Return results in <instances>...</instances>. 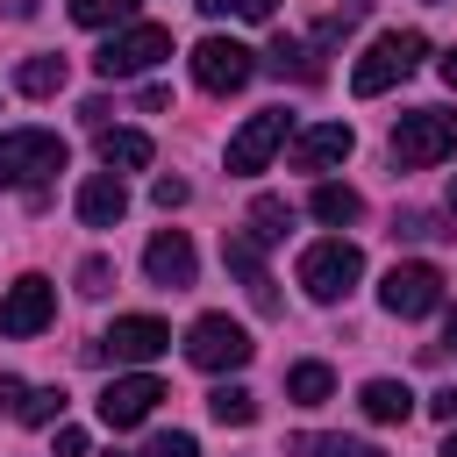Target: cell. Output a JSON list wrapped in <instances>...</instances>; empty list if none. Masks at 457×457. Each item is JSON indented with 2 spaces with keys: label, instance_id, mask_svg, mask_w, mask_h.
Masks as SVG:
<instances>
[{
  "label": "cell",
  "instance_id": "32",
  "mask_svg": "<svg viewBox=\"0 0 457 457\" xmlns=\"http://www.w3.org/2000/svg\"><path fill=\"white\" fill-rule=\"evenodd\" d=\"M186 193H193L186 179H157V186H150V200H157L164 214H171V207H186Z\"/></svg>",
  "mask_w": 457,
  "mask_h": 457
},
{
  "label": "cell",
  "instance_id": "31",
  "mask_svg": "<svg viewBox=\"0 0 457 457\" xmlns=\"http://www.w3.org/2000/svg\"><path fill=\"white\" fill-rule=\"evenodd\" d=\"M207 14H243V21H271V7L278 0H200Z\"/></svg>",
  "mask_w": 457,
  "mask_h": 457
},
{
  "label": "cell",
  "instance_id": "12",
  "mask_svg": "<svg viewBox=\"0 0 457 457\" xmlns=\"http://www.w3.org/2000/svg\"><path fill=\"white\" fill-rule=\"evenodd\" d=\"M221 257H228V271L243 278L250 307H257V314H278V286H271V271H264V250H257V236H250V228H228V236H221Z\"/></svg>",
  "mask_w": 457,
  "mask_h": 457
},
{
  "label": "cell",
  "instance_id": "33",
  "mask_svg": "<svg viewBox=\"0 0 457 457\" xmlns=\"http://www.w3.org/2000/svg\"><path fill=\"white\" fill-rule=\"evenodd\" d=\"M21 400H29V386L21 378H0V414H21Z\"/></svg>",
  "mask_w": 457,
  "mask_h": 457
},
{
  "label": "cell",
  "instance_id": "18",
  "mask_svg": "<svg viewBox=\"0 0 457 457\" xmlns=\"http://www.w3.org/2000/svg\"><path fill=\"white\" fill-rule=\"evenodd\" d=\"M357 407H364L371 421H386V428H393V421H407V414H414V393H407L400 378H364Z\"/></svg>",
  "mask_w": 457,
  "mask_h": 457
},
{
  "label": "cell",
  "instance_id": "11",
  "mask_svg": "<svg viewBox=\"0 0 457 457\" xmlns=\"http://www.w3.org/2000/svg\"><path fill=\"white\" fill-rule=\"evenodd\" d=\"M286 136H293V114H286V107L250 114V121L236 129V143H228V171H243V179H250V171H264V164H271V150H278Z\"/></svg>",
  "mask_w": 457,
  "mask_h": 457
},
{
  "label": "cell",
  "instance_id": "28",
  "mask_svg": "<svg viewBox=\"0 0 457 457\" xmlns=\"http://www.w3.org/2000/svg\"><path fill=\"white\" fill-rule=\"evenodd\" d=\"M393 236H407V243H428V236H450L436 214H421V207H407V214H393Z\"/></svg>",
  "mask_w": 457,
  "mask_h": 457
},
{
  "label": "cell",
  "instance_id": "24",
  "mask_svg": "<svg viewBox=\"0 0 457 457\" xmlns=\"http://www.w3.org/2000/svg\"><path fill=\"white\" fill-rule=\"evenodd\" d=\"M71 21L79 29H121V21H136V0H71Z\"/></svg>",
  "mask_w": 457,
  "mask_h": 457
},
{
  "label": "cell",
  "instance_id": "1",
  "mask_svg": "<svg viewBox=\"0 0 457 457\" xmlns=\"http://www.w3.org/2000/svg\"><path fill=\"white\" fill-rule=\"evenodd\" d=\"M443 157H457V114L450 107H414L393 121V164L400 171H428Z\"/></svg>",
  "mask_w": 457,
  "mask_h": 457
},
{
  "label": "cell",
  "instance_id": "5",
  "mask_svg": "<svg viewBox=\"0 0 457 457\" xmlns=\"http://www.w3.org/2000/svg\"><path fill=\"white\" fill-rule=\"evenodd\" d=\"M157 57H171V29H157V21H129L121 36L100 43L93 71H100V79H136V71H150Z\"/></svg>",
  "mask_w": 457,
  "mask_h": 457
},
{
  "label": "cell",
  "instance_id": "23",
  "mask_svg": "<svg viewBox=\"0 0 457 457\" xmlns=\"http://www.w3.org/2000/svg\"><path fill=\"white\" fill-rule=\"evenodd\" d=\"M207 414H214L221 428H250V421H257V400H250L243 386H214V393H207Z\"/></svg>",
  "mask_w": 457,
  "mask_h": 457
},
{
  "label": "cell",
  "instance_id": "7",
  "mask_svg": "<svg viewBox=\"0 0 457 457\" xmlns=\"http://www.w3.org/2000/svg\"><path fill=\"white\" fill-rule=\"evenodd\" d=\"M250 71H257V57H250L236 36H200V43H193V79H200V93H243Z\"/></svg>",
  "mask_w": 457,
  "mask_h": 457
},
{
  "label": "cell",
  "instance_id": "27",
  "mask_svg": "<svg viewBox=\"0 0 457 457\" xmlns=\"http://www.w3.org/2000/svg\"><path fill=\"white\" fill-rule=\"evenodd\" d=\"M64 414V386H29V400H21V414L14 421H29V428H50Z\"/></svg>",
  "mask_w": 457,
  "mask_h": 457
},
{
  "label": "cell",
  "instance_id": "29",
  "mask_svg": "<svg viewBox=\"0 0 457 457\" xmlns=\"http://www.w3.org/2000/svg\"><path fill=\"white\" fill-rule=\"evenodd\" d=\"M107 286H114V264H107V257H86V264H79V293H86V300H100Z\"/></svg>",
  "mask_w": 457,
  "mask_h": 457
},
{
  "label": "cell",
  "instance_id": "26",
  "mask_svg": "<svg viewBox=\"0 0 457 457\" xmlns=\"http://www.w3.org/2000/svg\"><path fill=\"white\" fill-rule=\"evenodd\" d=\"M250 221H257V228H250L257 243H286V228H293V207H286L278 193H264V200L250 207Z\"/></svg>",
  "mask_w": 457,
  "mask_h": 457
},
{
  "label": "cell",
  "instance_id": "36",
  "mask_svg": "<svg viewBox=\"0 0 457 457\" xmlns=\"http://www.w3.org/2000/svg\"><path fill=\"white\" fill-rule=\"evenodd\" d=\"M443 86H450V93H457V50H450V57H443Z\"/></svg>",
  "mask_w": 457,
  "mask_h": 457
},
{
  "label": "cell",
  "instance_id": "30",
  "mask_svg": "<svg viewBox=\"0 0 457 457\" xmlns=\"http://www.w3.org/2000/svg\"><path fill=\"white\" fill-rule=\"evenodd\" d=\"M143 457H200V443H193L186 428H171V436H150V443H143Z\"/></svg>",
  "mask_w": 457,
  "mask_h": 457
},
{
  "label": "cell",
  "instance_id": "37",
  "mask_svg": "<svg viewBox=\"0 0 457 457\" xmlns=\"http://www.w3.org/2000/svg\"><path fill=\"white\" fill-rule=\"evenodd\" d=\"M443 343H450V350H457V307H450V321H443Z\"/></svg>",
  "mask_w": 457,
  "mask_h": 457
},
{
  "label": "cell",
  "instance_id": "38",
  "mask_svg": "<svg viewBox=\"0 0 457 457\" xmlns=\"http://www.w3.org/2000/svg\"><path fill=\"white\" fill-rule=\"evenodd\" d=\"M443 457H457V428H450V436H443Z\"/></svg>",
  "mask_w": 457,
  "mask_h": 457
},
{
  "label": "cell",
  "instance_id": "21",
  "mask_svg": "<svg viewBox=\"0 0 457 457\" xmlns=\"http://www.w3.org/2000/svg\"><path fill=\"white\" fill-rule=\"evenodd\" d=\"M328 393H336V371H328V364H314V357H307V364H293V371H286V400H293V407H321Z\"/></svg>",
  "mask_w": 457,
  "mask_h": 457
},
{
  "label": "cell",
  "instance_id": "3",
  "mask_svg": "<svg viewBox=\"0 0 457 457\" xmlns=\"http://www.w3.org/2000/svg\"><path fill=\"white\" fill-rule=\"evenodd\" d=\"M64 171V136L50 129H7L0 136V186H43Z\"/></svg>",
  "mask_w": 457,
  "mask_h": 457
},
{
  "label": "cell",
  "instance_id": "34",
  "mask_svg": "<svg viewBox=\"0 0 457 457\" xmlns=\"http://www.w3.org/2000/svg\"><path fill=\"white\" fill-rule=\"evenodd\" d=\"M428 414H436V421H450V428H457V386H443V393H436V400H428Z\"/></svg>",
  "mask_w": 457,
  "mask_h": 457
},
{
  "label": "cell",
  "instance_id": "4",
  "mask_svg": "<svg viewBox=\"0 0 457 457\" xmlns=\"http://www.w3.org/2000/svg\"><path fill=\"white\" fill-rule=\"evenodd\" d=\"M357 278H364V250H357V243L328 236V243H307V250H300V286H307V300H343Z\"/></svg>",
  "mask_w": 457,
  "mask_h": 457
},
{
  "label": "cell",
  "instance_id": "35",
  "mask_svg": "<svg viewBox=\"0 0 457 457\" xmlns=\"http://www.w3.org/2000/svg\"><path fill=\"white\" fill-rule=\"evenodd\" d=\"M57 457H86V428H57Z\"/></svg>",
  "mask_w": 457,
  "mask_h": 457
},
{
  "label": "cell",
  "instance_id": "22",
  "mask_svg": "<svg viewBox=\"0 0 457 457\" xmlns=\"http://www.w3.org/2000/svg\"><path fill=\"white\" fill-rule=\"evenodd\" d=\"M307 207H314V214H321V221H343V228H350V221H357V214H364V200H357V193H350V186H336V179H321V186H314V200H307Z\"/></svg>",
  "mask_w": 457,
  "mask_h": 457
},
{
  "label": "cell",
  "instance_id": "13",
  "mask_svg": "<svg viewBox=\"0 0 457 457\" xmlns=\"http://www.w3.org/2000/svg\"><path fill=\"white\" fill-rule=\"evenodd\" d=\"M143 271H150V286L186 293V286H193V271H200V257H193L186 228H157V236H150V250H143Z\"/></svg>",
  "mask_w": 457,
  "mask_h": 457
},
{
  "label": "cell",
  "instance_id": "10",
  "mask_svg": "<svg viewBox=\"0 0 457 457\" xmlns=\"http://www.w3.org/2000/svg\"><path fill=\"white\" fill-rule=\"evenodd\" d=\"M171 350V328L157 321V314H121L86 357H121V364H150V357H164Z\"/></svg>",
  "mask_w": 457,
  "mask_h": 457
},
{
  "label": "cell",
  "instance_id": "14",
  "mask_svg": "<svg viewBox=\"0 0 457 457\" xmlns=\"http://www.w3.org/2000/svg\"><path fill=\"white\" fill-rule=\"evenodd\" d=\"M157 400H171V393H164L150 371H136V378H114V386L100 393V421H107V428H136V421H143Z\"/></svg>",
  "mask_w": 457,
  "mask_h": 457
},
{
  "label": "cell",
  "instance_id": "19",
  "mask_svg": "<svg viewBox=\"0 0 457 457\" xmlns=\"http://www.w3.org/2000/svg\"><path fill=\"white\" fill-rule=\"evenodd\" d=\"M14 93H29V100H50V93H64V57H21L14 64Z\"/></svg>",
  "mask_w": 457,
  "mask_h": 457
},
{
  "label": "cell",
  "instance_id": "6",
  "mask_svg": "<svg viewBox=\"0 0 457 457\" xmlns=\"http://www.w3.org/2000/svg\"><path fill=\"white\" fill-rule=\"evenodd\" d=\"M250 328L243 321H228V314H200L193 328H186V357L200 364V371H243L250 364Z\"/></svg>",
  "mask_w": 457,
  "mask_h": 457
},
{
  "label": "cell",
  "instance_id": "16",
  "mask_svg": "<svg viewBox=\"0 0 457 457\" xmlns=\"http://www.w3.org/2000/svg\"><path fill=\"white\" fill-rule=\"evenodd\" d=\"M121 214H129V186H121L114 171H93V179L79 186V221H86V228H114Z\"/></svg>",
  "mask_w": 457,
  "mask_h": 457
},
{
  "label": "cell",
  "instance_id": "20",
  "mask_svg": "<svg viewBox=\"0 0 457 457\" xmlns=\"http://www.w3.org/2000/svg\"><path fill=\"white\" fill-rule=\"evenodd\" d=\"M271 71L286 79H300V86H321V64H314V43H300V36H271Z\"/></svg>",
  "mask_w": 457,
  "mask_h": 457
},
{
  "label": "cell",
  "instance_id": "2",
  "mask_svg": "<svg viewBox=\"0 0 457 457\" xmlns=\"http://www.w3.org/2000/svg\"><path fill=\"white\" fill-rule=\"evenodd\" d=\"M421 57H428V36H421V29H386V36H371V50L350 64V86L371 100V93L400 86V79H407Z\"/></svg>",
  "mask_w": 457,
  "mask_h": 457
},
{
  "label": "cell",
  "instance_id": "15",
  "mask_svg": "<svg viewBox=\"0 0 457 457\" xmlns=\"http://www.w3.org/2000/svg\"><path fill=\"white\" fill-rule=\"evenodd\" d=\"M350 150H357V136H350L343 121H314V129L293 136V171H328V164H343Z\"/></svg>",
  "mask_w": 457,
  "mask_h": 457
},
{
  "label": "cell",
  "instance_id": "9",
  "mask_svg": "<svg viewBox=\"0 0 457 457\" xmlns=\"http://www.w3.org/2000/svg\"><path fill=\"white\" fill-rule=\"evenodd\" d=\"M50 314H57V286H50V278H36V271H29V278H14V286L0 293V336H14V343H21V336H43V328H50Z\"/></svg>",
  "mask_w": 457,
  "mask_h": 457
},
{
  "label": "cell",
  "instance_id": "25",
  "mask_svg": "<svg viewBox=\"0 0 457 457\" xmlns=\"http://www.w3.org/2000/svg\"><path fill=\"white\" fill-rule=\"evenodd\" d=\"M300 457H386L378 443H357V436H293Z\"/></svg>",
  "mask_w": 457,
  "mask_h": 457
},
{
  "label": "cell",
  "instance_id": "39",
  "mask_svg": "<svg viewBox=\"0 0 457 457\" xmlns=\"http://www.w3.org/2000/svg\"><path fill=\"white\" fill-rule=\"evenodd\" d=\"M450 207H457V179H450Z\"/></svg>",
  "mask_w": 457,
  "mask_h": 457
},
{
  "label": "cell",
  "instance_id": "17",
  "mask_svg": "<svg viewBox=\"0 0 457 457\" xmlns=\"http://www.w3.org/2000/svg\"><path fill=\"white\" fill-rule=\"evenodd\" d=\"M150 157H157V143H150L143 129H100V164H107L114 179H121V171H143Z\"/></svg>",
  "mask_w": 457,
  "mask_h": 457
},
{
  "label": "cell",
  "instance_id": "8",
  "mask_svg": "<svg viewBox=\"0 0 457 457\" xmlns=\"http://www.w3.org/2000/svg\"><path fill=\"white\" fill-rule=\"evenodd\" d=\"M378 307L400 314V321H421L428 307H443V271L436 264H393L386 286H378Z\"/></svg>",
  "mask_w": 457,
  "mask_h": 457
}]
</instances>
